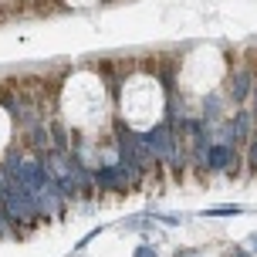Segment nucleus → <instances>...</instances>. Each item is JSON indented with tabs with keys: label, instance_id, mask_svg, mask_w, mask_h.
Wrapping results in <instances>:
<instances>
[{
	"label": "nucleus",
	"instance_id": "nucleus-1",
	"mask_svg": "<svg viewBox=\"0 0 257 257\" xmlns=\"http://www.w3.org/2000/svg\"><path fill=\"white\" fill-rule=\"evenodd\" d=\"M61 118L78 132H102L112 122V98L105 81L95 71H75L68 75L61 88Z\"/></svg>",
	"mask_w": 257,
	"mask_h": 257
},
{
	"label": "nucleus",
	"instance_id": "nucleus-2",
	"mask_svg": "<svg viewBox=\"0 0 257 257\" xmlns=\"http://www.w3.org/2000/svg\"><path fill=\"white\" fill-rule=\"evenodd\" d=\"M163 112H166V95H163V85L153 75H128L122 81L118 115H122V122L128 128L146 132L163 118Z\"/></svg>",
	"mask_w": 257,
	"mask_h": 257
},
{
	"label": "nucleus",
	"instance_id": "nucleus-3",
	"mask_svg": "<svg viewBox=\"0 0 257 257\" xmlns=\"http://www.w3.org/2000/svg\"><path fill=\"white\" fill-rule=\"evenodd\" d=\"M223 75H227V58H223V51L206 44V48L186 51L176 81H180L183 95H193L196 98V95H210L223 81Z\"/></svg>",
	"mask_w": 257,
	"mask_h": 257
},
{
	"label": "nucleus",
	"instance_id": "nucleus-4",
	"mask_svg": "<svg viewBox=\"0 0 257 257\" xmlns=\"http://www.w3.org/2000/svg\"><path fill=\"white\" fill-rule=\"evenodd\" d=\"M7 146H11V115H7V108L0 105V156L7 153Z\"/></svg>",
	"mask_w": 257,
	"mask_h": 257
},
{
	"label": "nucleus",
	"instance_id": "nucleus-5",
	"mask_svg": "<svg viewBox=\"0 0 257 257\" xmlns=\"http://www.w3.org/2000/svg\"><path fill=\"white\" fill-rule=\"evenodd\" d=\"M64 7H75V11H85V7H95L98 0H61Z\"/></svg>",
	"mask_w": 257,
	"mask_h": 257
}]
</instances>
